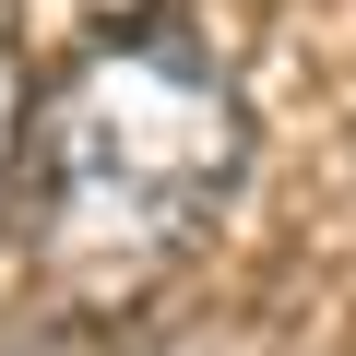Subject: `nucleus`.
<instances>
[{
  "mask_svg": "<svg viewBox=\"0 0 356 356\" xmlns=\"http://www.w3.org/2000/svg\"><path fill=\"white\" fill-rule=\"evenodd\" d=\"M226 191H238V83L178 13L95 36L24 107L13 214L72 297H143L154 273H178L214 238Z\"/></svg>",
  "mask_w": 356,
  "mask_h": 356,
  "instance_id": "obj_1",
  "label": "nucleus"
},
{
  "mask_svg": "<svg viewBox=\"0 0 356 356\" xmlns=\"http://www.w3.org/2000/svg\"><path fill=\"white\" fill-rule=\"evenodd\" d=\"M13 143H24V83L0 60V226H13Z\"/></svg>",
  "mask_w": 356,
  "mask_h": 356,
  "instance_id": "obj_2",
  "label": "nucleus"
},
{
  "mask_svg": "<svg viewBox=\"0 0 356 356\" xmlns=\"http://www.w3.org/2000/svg\"><path fill=\"white\" fill-rule=\"evenodd\" d=\"M0 356H72V344H60V332H36V344H0Z\"/></svg>",
  "mask_w": 356,
  "mask_h": 356,
  "instance_id": "obj_3",
  "label": "nucleus"
},
{
  "mask_svg": "<svg viewBox=\"0 0 356 356\" xmlns=\"http://www.w3.org/2000/svg\"><path fill=\"white\" fill-rule=\"evenodd\" d=\"M143 356H214V344H202V332H191V344H143Z\"/></svg>",
  "mask_w": 356,
  "mask_h": 356,
  "instance_id": "obj_4",
  "label": "nucleus"
}]
</instances>
